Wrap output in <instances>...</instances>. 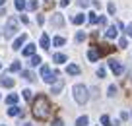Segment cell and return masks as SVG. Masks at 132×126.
Here are the masks:
<instances>
[{
	"instance_id": "60d3db41",
	"label": "cell",
	"mask_w": 132,
	"mask_h": 126,
	"mask_svg": "<svg viewBox=\"0 0 132 126\" xmlns=\"http://www.w3.org/2000/svg\"><path fill=\"white\" fill-rule=\"evenodd\" d=\"M4 2H6V0H0V6H4Z\"/></svg>"
},
{
	"instance_id": "9a60e30c",
	"label": "cell",
	"mask_w": 132,
	"mask_h": 126,
	"mask_svg": "<svg viewBox=\"0 0 132 126\" xmlns=\"http://www.w3.org/2000/svg\"><path fill=\"white\" fill-rule=\"evenodd\" d=\"M99 56H101V54H99V51H97V49H91L89 53H87V58H89L91 62H95V60H97Z\"/></svg>"
},
{
	"instance_id": "52a82bcc",
	"label": "cell",
	"mask_w": 132,
	"mask_h": 126,
	"mask_svg": "<svg viewBox=\"0 0 132 126\" xmlns=\"http://www.w3.org/2000/svg\"><path fill=\"white\" fill-rule=\"evenodd\" d=\"M117 29H119V25H111V27L107 29V33H105V35H107V39H115V37L119 35V31H117Z\"/></svg>"
},
{
	"instance_id": "603a6c76",
	"label": "cell",
	"mask_w": 132,
	"mask_h": 126,
	"mask_svg": "<svg viewBox=\"0 0 132 126\" xmlns=\"http://www.w3.org/2000/svg\"><path fill=\"white\" fill-rule=\"evenodd\" d=\"M21 76H23V80H27V81H31L33 78H35L31 72H29V70H23V72H21Z\"/></svg>"
},
{
	"instance_id": "ab89813d",
	"label": "cell",
	"mask_w": 132,
	"mask_h": 126,
	"mask_svg": "<svg viewBox=\"0 0 132 126\" xmlns=\"http://www.w3.org/2000/svg\"><path fill=\"white\" fill-rule=\"evenodd\" d=\"M20 126H33V124H29V122H23V124H20Z\"/></svg>"
},
{
	"instance_id": "b9f144b4",
	"label": "cell",
	"mask_w": 132,
	"mask_h": 126,
	"mask_svg": "<svg viewBox=\"0 0 132 126\" xmlns=\"http://www.w3.org/2000/svg\"><path fill=\"white\" fill-rule=\"evenodd\" d=\"M0 68H2V62H0Z\"/></svg>"
},
{
	"instance_id": "4dcf8cb0",
	"label": "cell",
	"mask_w": 132,
	"mask_h": 126,
	"mask_svg": "<svg viewBox=\"0 0 132 126\" xmlns=\"http://www.w3.org/2000/svg\"><path fill=\"white\" fill-rule=\"evenodd\" d=\"M107 10H109V14H111V16H113V14H115V10H117V8H115V4H113V2H111V4L107 6Z\"/></svg>"
},
{
	"instance_id": "30bf717a",
	"label": "cell",
	"mask_w": 132,
	"mask_h": 126,
	"mask_svg": "<svg viewBox=\"0 0 132 126\" xmlns=\"http://www.w3.org/2000/svg\"><path fill=\"white\" fill-rule=\"evenodd\" d=\"M53 60L56 62V64H64V62H66V54L56 53V54H53Z\"/></svg>"
},
{
	"instance_id": "4316f807",
	"label": "cell",
	"mask_w": 132,
	"mask_h": 126,
	"mask_svg": "<svg viewBox=\"0 0 132 126\" xmlns=\"http://www.w3.org/2000/svg\"><path fill=\"white\" fill-rule=\"evenodd\" d=\"M87 20H89V23H97V21H99V18H97V14H95V12H91Z\"/></svg>"
},
{
	"instance_id": "ba28073f",
	"label": "cell",
	"mask_w": 132,
	"mask_h": 126,
	"mask_svg": "<svg viewBox=\"0 0 132 126\" xmlns=\"http://www.w3.org/2000/svg\"><path fill=\"white\" fill-rule=\"evenodd\" d=\"M95 49L99 51V54H109V53H113V47H109V45H95Z\"/></svg>"
},
{
	"instance_id": "74e56055",
	"label": "cell",
	"mask_w": 132,
	"mask_h": 126,
	"mask_svg": "<svg viewBox=\"0 0 132 126\" xmlns=\"http://www.w3.org/2000/svg\"><path fill=\"white\" fill-rule=\"evenodd\" d=\"M68 4H70V0H60V6H62V8H64V6H68Z\"/></svg>"
},
{
	"instance_id": "e0dca14e",
	"label": "cell",
	"mask_w": 132,
	"mask_h": 126,
	"mask_svg": "<svg viewBox=\"0 0 132 126\" xmlns=\"http://www.w3.org/2000/svg\"><path fill=\"white\" fill-rule=\"evenodd\" d=\"M35 54V45H27L23 49V56H33Z\"/></svg>"
},
{
	"instance_id": "3957f363",
	"label": "cell",
	"mask_w": 132,
	"mask_h": 126,
	"mask_svg": "<svg viewBox=\"0 0 132 126\" xmlns=\"http://www.w3.org/2000/svg\"><path fill=\"white\" fill-rule=\"evenodd\" d=\"M41 78L47 81V83H53V81L58 80V72H51L49 66H43L41 68Z\"/></svg>"
},
{
	"instance_id": "7a4b0ae2",
	"label": "cell",
	"mask_w": 132,
	"mask_h": 126,
	"mask_svg": "<svg viewBox=\"0 0 132 126\" xmlns=\"http://www.w3.org/2000/svg\"><path fill=\"white\" fill-rule=\"evenodd\" d=\"M74 99L78 105H84V103H87V99H89V95H87V87L82 86V83H78V86H74Z\"/></svg>"
},
{
	"instance_id": "5b68a950",
	"label": "cell",
	"mask_w": 132,
	"mask_h": 126,
	"mask_svg": "<svg viewBox=\"0 0 132 126\" xmlns=\"http://www.w3.org/2000/svg\"><path fill=\"white\" fill-rule=\"evenodd\" d=\"M109 66H111V70H113V74H115V76H120V74L124 72L122 64H120L119 60H109Z\"/></svg>"
},
{
	"instance_id": "484cf974",
	"label": "cell",
	"mask_w": 132,
	"mask_h": 126,
	"mask_svg": "<svg viewBox=\"0 0 132 126\" xmlns=\"http://www.w3.org/2000/svg\"><path fill=\"white\" fill-rule=\"evenodd\" d=\"M20 70H21V64H20V62H14V64L10 66V72H20Z\"/></svg>"
},
{
	"instance_id": "f35d334b",
	"label": "cell",
	"mask_w": 132,
	"mask_h": 126,
	"mask_svg": "<svg viewBox=\"0 0 132 126\" xmlns=\"http://www.w3.org/2000/svg\"><path fill=\"white\" fill-rule=\"evenodd\" d=\"M126 33H128V37H132V25H128V31Z\"/></svg>"
},
{
	"instance_id": "d590c367",
	"label": "cell",
	"mask_w": 132,
	"mask_h": 126,
	"mask_svg": "<svg viewBox=\"0 0 132 126\" xmlns=\"http://www.w3.org/2000/svg\"><path fill=\"white\" fill-rule=\"evenodd\" d=\"M37 23L43 25V23H45V18H43V16H37Z\"/></svg>"
},
{
	"instance_id": "7c38bea8",
	"label": "cell",
	"mask_w": 132,
	"mask_h": 126,
	"mask_svg": "<svg viewBox=\"0 0 132 126\" xmlns=\"http://www.w3.org/2000/svg\"><path fill=\"white\" fill-rule=\"evenodd\" d=\"M62 86H64V81H62V80H60V78H58V80H56V81H54V86H53V89H51V91H53V93H60V89H62Z\"/></svg>"
},
{
	"instance_id": "d6986e66",
	"label": "cell",
	"mask_w": 132,
	"mask_h": 126,
	"mask_svg": "<svg viewBox=\"0 0 132 126\" xmlns=\"http://www.w3.org/2000/svg\"><path fill=\"white\" fill-rule=\"evenodd\" d=\"M18 95L16 93H12V95H8V97H6V103H8V105H14V103H18Z\"/></svg>"
},
{
	"instance_id": "ffe728a7",
	"label": "cell",
	"mask_w": 132,
	"mask_h": 126,
	"mask_svg": "<svg viewBox=\"0 0 132 126\" xmlns=\"http://www.w3.org/2000/svg\"><path fill=\"white\" fill-rule=\"evenodd\" d=\"M64 43H66L64 37H54V39H53V45H54V47H62Z\"/></svg>"
},
{
	"instance_id": "44dd1931",
	"label": "cell",
	"mask_w": 132,
	"mask_h": 126,
	"mask_svg": "<svg viewBox=\"0 0 132 126\" xmlns=\"http://www.w3.org/2000/svg\"><path fill=\"white\" fill-rule=\"evenodd\" d=\"M39 64H41V56H35V54H33L31 60H29V66H39Z\"/></svg>"
},
{
	"instance_id": "cb8c5ba5",
	"label": "cell",
	"mask_w": 132,
	"mask_h": 126,
	"mask_svg": "<svg viewBox=\"0 0 132 126\" xmlns=\"http://www.w3.org/2000/svg\"><path fill=\"white\" fill-rule=\"evenodd\" d=\"M76 126H87V116H80L76 120Z\"/></svg>"
},
{
	"instance_id": "d6a6232c",
	"label": "cell",
	"mask_w": 132,
	"mask_h": 126,
	"mask_svg": "<svg viewBox=\"0 0 132 126\" xmlns=\"http://www.w3.org/2000/svg\"><path fill=\"white\" fill-rule=\"evenodd\" d=\"M78 4H80V6H82V8H86V6H87V4H89V0H78Z\"/></svg>"
},
{
	"instance_id": "277c9868",
	"label": "cell",
	"mask_w": 132,
	"mask_h": 126,
	"mask_svg": "<svg viewBox=\"0 0 132 126\" xmlns=\"http://www.w3.org/2000/svg\"><path fill=\"white\" fill-rule=\"evenodd\" d=\"M16 31H18V20H16V18H10V20L6 21V31H4L6 39H10Z\"/></svg>"
},
{
	"instance_id": "2e32d148",
	"label": "cell",
	"mask_w": 132,
	"mask_h": 126,
	"mask_svg": "<svg viewBox=\"0 0 132 126\" xmlns=\"http://www.w3.org/2000/svg\"><path fill=\"white\" fill-rule=\"evenodd\" d=\"M62 23H64V20H62V14H54V16H53V25L60 27Z\"/></svg>"
},
{
	"instance_id": "8d00e7d4",
	"label": "cell",
	"mask_w": 132,
	"mask_h": 126,
	"mask_svg": "<svg viewBox=\"0 0 132 126\" xmlns=\"http://www.w3.org/2000/svg\"><path fill=\"white\" fill-rule=\"evenodd\" d=\"M53 126H62V120H60V118H56V120L53 122Z\"/></svg>"
},
{
	"instance_id": "f546056e",
	"label": "cell",
	"mask_w": 132,
	"mask_h": 126,
	"mask_svg": "<svg viewBox=\"0 0 132 126\" xmlns=\"http://www.w3.org/2000/svg\"><path fill=\"white\" fill-rule=\"evenodd\" d=\"M27 6H29V10H37V6H39V4H37V0H31Z\"/></svg>"
},
{
	"instance_id": "7402d4cb",
	"label": "cell",
	"mask_w": 132,
	"mask_h": 126,
	"mask_svg": "<svg viewBox=\"0 0 132 126\" xmlns=\"http://www.w3.org/2000/svg\"><path fill=\"white\" fill-rule=\"evenodd\" d=\"M14 6H16V10H20V12H21L27 4H25V0H16V2H14Z\"/></svg>"
},
{
	"instance_id": "1f68e13d",
	"label": "cell",
	"mask_w": 132,
	"mask_h": 126,
	"mask_svg": "<svg viewBox=\"0 0 132 126\" xmlns=\"http://www.w3.org/2000/svg\"><path fill=\"white\" fill-rule=\"evenodd\" d=\"M115 93H117V87L111 86V87H109V95H111V97H115Z\"/></svg>"
},
{
	"instance_id": "5bb4252c",
	"label": "cell",
	"mask_w": 132,
	"mask_h": 126,
	"mask_svg": "<svg viewBox=\"0 0 132 126\" xmlns=\"http://www.w3.org/2000/svg\"><path fill=\"white\" fill-rule=\"evenodd\" d=\"M41 47H43V49H49V47H51V39H49L47 33H43V35H41Z\"/></svg>"
},
{
	"instance_id": "e575fe53",
	"label": "cell",
	"mask_w": 132,
	"mask_h": 126,
	"mask_svg": "<svg viewBox=\"0 0 132 126\" xmlns=\"http://www.w3.org/2000/svg\"><path fill=\"white\" fill-rule=\"evenodd\" d=\"M23 97H25V99H31V91H29V89H23Z\"/></svg>"
},
{
	"instance_id": "8fae6325",
	"label": "cell",
	"mask_w": 132,
	"mask_h": 126,
	"mask_svg": "<svg viewBox=\"0 0 132 126\" xmlns=\"http://www.w3.org/2000/svg\"><path fill=\"white\" fill-rule=\"evenodd\" d=\"M0 86H2V87H12L14 86V80H12V78H0Z\"/></svg>"
},
{
	"instance_id": "6da1fadb",
	"label": "cell",
	"mask_w": 132,
	"mask_h": 126,
	"mask_svg": "<svg viewBox=\"0 0 132 126\" xmlns=\"http://www.w3.org/2000/svg\"><path fill=\"white\" fill-rule=\"evenodd\" d=\"M51 113H53V107H51V101L45 97V95H37V99L33 101V116L37 120H49Z\"/></svg>"
},
{
	"instance_id": "9c48e42d",
	"label": "cell",
	"mask_w": 132,
	"mask_h": 126,
	"mask_svg": "<svg viewBox=\"0 0 132 126\" xmlns=\"http://www.w3.org/2000/svg\"><path fill=\"white\" fill-rule=\"evenodd\" d=\"M66 72L70 74V76H78V74H80V66H78V64H68Z\"/></svg>"
},
{
	"instance_id": "83f0119b",
	"label": "cell",
	"mask_w": 132,
	"mask_h": 126,
	"mask_svg": "<svg viewBox=\"0 0 132 126\" xmlns=\"http://www.w3.org/2000/svg\"><path fill=\"white\" fill-rule=\"evenodd\" d=\"M84 39H86V33H84V31H78V33H76V41H78V43H82Z\"/></svg>"
},
{
	"instance_id": "8992f818",
	"label": "cell",
	"mask_w": 132,
	"mask_h": 126,
	"mask_svg": "<svg viewBox=\"0 0 132 126\" xmlns=\"http://www.w3.org/2000/svg\"><path fill=\"white\" fill-rule=\"evenodd\" d=\"M25 39H27V35H25V33H21V35L18 37L16 41H14V47H12V49H14V51H20V49H21V45L25 43Z\"/></svg>"
},
{
	"instance_id": "f1b7e54d",
	"label": "cell",
	"mask_w": 132,
	"mask_h": 126,
	"mask_svg": "<svg viewBox=\"0 0 132 126\" xmlns=\"http://www.w3.org/2000/svg\"><path fill=\"white\" fill-rule=\"evenodd\" d=\"M126 45H128V41L124 39V37H120V39H119V47H120V49H124Z\"/></svg>"
},
{
	"instance_id": "4fadbf2b",
	"label": "cell",
	"mask_w": 132,
	"mask_h": 126,
	"mask_svg": "<svg viewBox=\"0 0 132 126\" xmlns=\"http://www.w3.org/2000/svg\"><path fill=\"white\" fill-rule=\"evenodd\" d=\"M84 21H86V16H84V14H76V16L72 18V23H76V25H82Z\"/></svg>"
},
{
	"instance_id": "ac0fdd59",
	"label": "cell",
	"mask_w": 132,
	"mask_h": 126,
	"mask_svg": "<svg viewBox=\"0 0 132 126\" xmlns=\"http://www.w3.org/2000/svg\"><path fill=\"white\" fill-rule=\"evenodd\" d=\"M8 114L10 116H18V114H21V109L20 107H12V109H8Z\"/></svg>"
},
{
	"instance_id": "d4e9b609",
	"label": "cell",
	"mask_w": 132,
	"mask_h": 126,
	"mask_svg": "<svg viewBox=\"0 0 132 126\" xmlns=\"http://www.w3.org/2000/svg\"><path fill=\"white\" fill-rule=\"evenodd\" d=\"M101 124H103V126H113V124H111V118H109L107 114H103V116H101Z\"/></svg>"
},
{
	"instance_id": "836d02e7",
	"label": "cell",
	"mask_w": 132,
	"mask_h": 126,
	"mask_svg": "<svg viewBox=\"0 0 132 126\" xmlns=\"http://www.w3.org/2000/svg\"><path fill=\"white\" fill-rule=\"evenodd\" d=\"M97 76H99V78H105V68H99V70H97Z\"/></svg>"
}]
</instances>
